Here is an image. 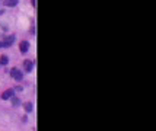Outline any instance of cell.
<instances>
[{
  "label": "cell",
  "instance_id": "1",
  "mask_svg": "<svg viewBox=\"0 0 156 131\" xmlns=\"http://www.w3.org/2000/svg\"><path fill=\"white\" fill-rule=\"evenodd\" d=\"M10 76H12L15 80H18V82L24 79V73H22L21 70H18V69H12V70H10Z\"/></svg>",
  "mask_w": 156,
  "mask_h": 131
},
{
  "label": "cell",
  "instance_id": "8",
  "mask_svg": "<svg viewBox=\"0 0 156 131\" xmlns=\"http://www.w3.org/2000/svg\"><path fill=\"white\" fill-rule=\"evenodd\" d=\"M24 108H25V111H26V112H31V111H32V104H29V102H28V104H25L24 105Z\"/></svg>",
  "mask_w": 156,
  "mask_h": 131
},
{
  "label": "cell",
  "instance_id": "3",
  "mask_svg": "<svg viewBox=\"0 0 156 131\" xmlns=\"http://www.w3.org/2000/svg\"><path fill=\"white\" fill-rule=\"evenodd\" d=\"M13 93H15V90H13V89L5 90V92L2 93V99H3V101H6V99H10L12 96H13Z\"/></svg>",
  "mask_w": 156,
  "mask_h": 131
},
{
  "label": "cell",
  "instance_id": "2",
  "mask_svg": "<svg viewBox=\"0 0 156 131\" xmlns=\"http://www.w3.org/2000/svg\"><path fill=\"white\" fill-rule=\"evenodd\" d=\"M15 42V37L13 35H9L5 38V41H3V47H12V44Z\"/></svg>",
  "mask_w": 156,
  "mask_h": 131
},
{
  "label": "cell",
  "instance_id": "6",
  "mask_svg": "<svg viewBox=\"0 0 156 131\" xmlns=\"http://www.w3.org/2000/svg\"><path fill=\"white\" fill-rule=\"evenodd\" d=\"M18 3H19V0H5V5H6V6H9V8L16 6Z\"/></svg>",
  "mask_w": 156,
  "mask_h": 131
},
{
  "label": "cell",
  "instance_id": "5",
  "mask_svg": "<svg viewBox=\"0 0 156 131\" xmlns=\"http://www.w3.org/2000/svg\"><path fill=\"white\" fill-rule=\"evenodd\" d=\"M32 66H34V63L32 61H29V60H26V61L24 63V67H25L26 72H31V70H32Z\"/></svg>",
  "mask_w": 156,
  "mask_h": 131
},
{
  "label": "cell",
  "instance_id": "10",
  "mask_svg": "<svg viewBox=\"0 0 156 131\" xmlns=\"http://www.w3.org/2000/svg\"><path fill=\"white\" fill-rule=\"evenodd\" d=\"M3 13H5V10H0V16H2V15H3Z\"/></svg>",
  "mask_w": 156,
  "mask_h": 131
},
{
  "label": "cell",
  "instance_id": "11",
  "mask_svg": "<svg viewBox=\"0 0 156 131\" xmlns=\"http://www.w3.org/2000/svg\"><path fill=\"white\" fill-rule=\"evenodd\" d=\"M0 48H3V42H0Z\"/></svg>",
  "mask_w": 156,
  "mask_h": 131
},
{
  "label": "cell",
  "instance_id": "4",
  "mask_svg": "<svg viewBox=\"0 0 156 131\" xmlns=\"http://www.w3.org/2000/svg\"><path fill=\"white\" fill-rule=\"evenodd\" d=\"M29 50V42L28 41H22L21 42V53H26Z\"/></svg>",
  "mask_w": 156,
  "mask_h": 131
},
{
  "label": "cell",
  "instance_id": "7",
  "mask_svg": "<svg viewBox=\"0 0 156 131\" xmlns=\"http://www.w3.org/2000/svg\"><path fill=\"white\" fill-rule=\"evenodd\" d=\"M8 63H9V57H6V56H2V57H0V64L6 66Z\"/></svg>",
  "mask_w": 156,
  "mask_h": 131
},
{
  "label": "cell",
  "instance_id": "9",
  "mask_svg": "<svg viewBox=\"0 0 156 131\" xmlns=\"http://www.w3.org/2000/svg\"><path fill=\"white\" fill-rule=\"evenodd\" d=\"M12 98H13V96H12ZM12 104H13V107H18L21 102H19V99H18V98H13V99H12Z\"/></svg>",
  "mask_w": 156,
  "mask_h": 131
}]
</instances>
